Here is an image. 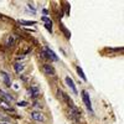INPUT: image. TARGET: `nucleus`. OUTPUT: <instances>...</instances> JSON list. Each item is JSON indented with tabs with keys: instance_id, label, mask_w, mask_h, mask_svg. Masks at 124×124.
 Wrapping results in <instances>:
<instances>
[{
	"instance_id": "1",
	"label": "nucleus",
	"mask_w": 124,
	"mask_h": 124,
	"mask_svg": "<svg viewBox=\"0 0 124 124\" xmlns=\"http://www.w3.org/2000/svg\"><path fill=\"white\" fill-rule=\"evenodd\" d=\"M17 40L19 37L15 35V34H8L5 37H4V41H3V45L6 47V48H13L15 47V45L17 44Z\"/></svg>"
},
{
	"instance_id": "2",
	"label": "nucleus",
	"mask_w": 124,
	"mask_h": 124,
	"mask_svg": "<svg viewBox=\"0 0 124 124\" xmlns=\"http://www.w3.org/2000/svg\"><path fill=\"white\" fill-rule=\"evenodd\" d=\"M68 116L70 118L73 120L75 123H79V119H81V110L75 106V107H71L68 108Z\"/></svg>"
},
{
	"instance_id": "3",
	"label": "nucleus",
	"mask_w": 124,
	"mask_h": 124,
	"mask_svg": "<svg viewBox=\"0 0 124 124\" xmlns=\"http://www.w3.org/2000/svg\"><path fill=\"white\" fill-rule=\"evenodd\" d=\"M31 119L35 120V122H39V123H45L46 122L45 114L40 110H32L31 112Z\"/></svg>"
},
{
	"instance_id": "4",
	"label": "nucleus",
	"mask_w": 124,
	"mask_h": 124,
	"mask_svg": "<svg viewBox=\"0 0 124 124\" xmlns=\"http://www.w3.org/2000/svg\"><path fill=\"white\" fill-rule=\"evenodd\" d=\"M42 72L46 76H51V77H55V75H56L55 68L52 67V65H50V63H44L42 65Z\"/></svg>"
},
{
	"instance_id": "5",
	"label": "nucleus",
	"mask_w": 124,
	"mask_h": 124,
	"mask_svg": "<svg viewBox=\"0 0 124 124\" xmlns=\"http://www.w3.org/2000/svg\"><path fill=\"white\" fill-rule=\"evenodd\" d=\"M82 99H83V103H85V106L87 107V109L89 112H93L92 104H91V98H89V94H88L87 91H82Z\"/></svg>"
},
{
	"instance_id": "6",
	"label": "nucleus",
	"mask_w": 124,
	"mask_h": 124,
	"mask_svg": "<svg viewBox=\"0 0 124 124\" xmlns=\"http://www.w3.org/2000/svg\"><path fill=\"white\" fill-rule=\"evenodd\" d=\"M44 52H45V56H46L47 60H50V61H58V57L56 56V54H55L51 48L45 47V48H44Z\"/></svg>"
},
{
	"instance_id": "7",
	"label": "nucleus",
	"mask_w": 124,
	"mask_h": 124,
	"mask_svg": "<svg viewBox=\"0 0 124 124\" xmlns=\"http://www.w3.org/2000/svg\"><path fill=\"white\" fill-rule=\"evenodd\" d=\"M0 97H1L5 102H8L9 104H11V103L15 102V98H14L13 96H10L9 93H8L6 91H4V89H0Z\"/></svg>"
},
{
	"instance_id": "8",
	"label": "nucleus",
	"mask_w": 124,
	"mask_h": 124,
	"mask_svg": "<svg viewBox=\"0 0 124 124\" xmlns=\"http://www.w3.org/2000/svg\"><path fill=\"white\" fill-rule=\"evenodd\" d=\"M0 109H3L5 112H13L14 113V108L11 104H9L8 102H5L1 97H0Z\"/></svg>"
},
{
	"instance_id": "9",
	"label": "nucleus",
	"mask_w": 124,
	"mask_h": 124,
	"mask_svg": "<svg viewBox=\"0 0 124 124\" xmlns=\"http://www.w3.org/2000/svg\"><path fill=\"white\" fill-rule=\"evenodd\" d=\"M27 93H29V96H30L31 98H34V99L40 96V91H39V88L35 87V86H31V87L27 89Z\"/></svg>"
},
{
	"instance_id": "10",
	"label": "nucleus",
	"mask_w": 124,
	"mask_h": 124,
	"mask_svg": "<svg viewBox=\"0 0 124 124\" xmlns=\"http://www.w3.org/2000/svg\"><path fill=\"white\" fill-rule=\"evenodd\" d=\"M13 67H14V70H15V72H16V73H17V75H20V73H23V71L25 70V63H23V62H19V61H16V62H14Z\"/></svg>"
},
{
	"instance_id": "11",
	"label": "nucleus",
	"mask_w": 124,
	"mask_h": 124,
	"mask_svg": "<svg viewBox=\"0 0 124 124\" xmlns=\"http://www.w3.org/2000/svg\"><path fill=\"white\" fill-rule=\"evenodd\" d=\"M65 81H66V83H67V86L71 88V91L75 93V94H77V88H76V85H75V82H73V79H72L70 76H66V78H65Z\"/></svg>"
},
{
	"instance_id": "12",
	"label": "nucleus",
	"mask_w": 124,
	"mask_h": 124,
	"mask_svg": "<svg viewBox=\"0 0 124 124\" xmlns=\"http://www.w3.org/2000/svg\"><path fill=\"white\" fill-rule=\"evenodd\" d=\"M0 73H1V77H3V79H4L5 86H6V87H11V81H10V76L6 73L5 71H1Z\"/></svg>"
},
{
	"instance_id": "13",
	"label": "nucleus",
	"mask_w": 124,
	"mask_h": 124,
	"mask_svg": "<svg viewBox=\"0 0 124 124\" xmlns=\"http://www.w3.org/2000/svg\"><path fill=\"white\" fill-rule=\"evenodd\" d=\"M42 21H45V27L50 31V32H52V21H51L48 17H46V16L42 17Z\"/></svg>"
},
{
	"instance_id": "14",
	"label": "nucleus",
	"mask_w": 124,
	"mask_h": 124,
	"mask_svg": "<svg viewBox=\"0 0 124 124\" xmlns=\"http://www.w3.org/2000/svg\"><path fill=\"white\" fill-rule=\"evenodd\" d=\"M60 29H61L62 32L65 34V36H66L67 39H70V37H71V32H70V31H68V30L65 27V25H63V24H60Z\"/></svg>"
},
{
	"instance_id": "15",
	"label": "nucleus",
	"mask_w": 124,
	"mask_h": 124,
	"mask_svg": "<svg viewBox=\"0 0 124 124\" xmlns=\"http://www.w3.org/2000/svg\"><path fill=\"white\" fill-rule=\"evenodd\" d=\"M76 70H77V73L79 75V77H81L82 79H83V81H87V78H86V76H85V73H83V70H82L79 66H77V67H76Z\"/></svg>"
},
{
	"instance_id": "16",
	"label": "nucleus",
	"mask_w": 124,
	"mask_h": 124,
	"mask_svg": "<svg viewBox=\"0 0 124 124\" xmlns=\"http://www.w3.org/2000/svg\"><path fill=\"white\" fill-rule=\"evenodd\" d=\"M19 24L23 25H35L36 21H27V20H19Z\"/></svg>"
},
{
	"instance_id": "17",
	"label": "nucleus",
	"mask_w": 124,
	"mask_h": 124,
	"mask_svg": "<svg viewBox=\"0 0 124 124\" xmlns=\"http://www.w3.org/2000/svg\"><path fill=\"white\" fill-rule=\"evenodd\" d=\"M17 106H19V107H26V106H27V102H24V101H23V102H19Z\"/></svg>"
},
{
	"instance_id": "18",
	"label": "nucleus",
	"mask_w": 124,
	"mask_h": 124,
	"mask_svg": "<svg viewBox=\"0 0 124 124\" xmlns=\"http://www.w3.org/2000/svg\"><path fill=\"white\" fill-rule=\"evenodd\" d=\"M27 8H29V9H31V10H32V13H35V11H36V9H35V8L32 6V4H30V3L27 4Z\"/></svg>"
},
{
	"instance_id": "19",
	"label": "nucleus",
	"mask_w": 124,
	"mask_h": 124,
	"mask_svg": "<svg viewBox=\"0 0 124 124\" xmlns=\"http://www.w3.org/2000/svg\"><path fill=\"white\" fill-rule=\"evenodd\" d=\"M0 124H10L9 122H0Z\"/></svg>"
},
{
	"instance_id": "20",
	"label": "nucleus",
	"mask_w": 124,
	"mask_h": 124,
	"mask_svg": "<svg viewBox=\"0 0 124 124\" xmlns=\"http://www.w3.org/2000/svg\"><path fill=\"white\" fill-rule=\"evenodd\" d=\"M0 19H3V16H1V15H0Z\"/></svg>"
}]
</instances>
